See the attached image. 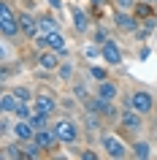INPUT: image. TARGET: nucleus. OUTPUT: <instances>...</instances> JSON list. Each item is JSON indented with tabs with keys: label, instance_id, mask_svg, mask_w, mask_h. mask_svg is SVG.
<instances>
[{
	"label": "nucleus",
	"instance_id": "f257e3e1",
	"mask_svg": "<svg viewBox=\"0 0 157 160\" xmlns=\"http://www.w3.org/2000/svg\"><path fill=\"white\" fill-rule=\"evenodd\" d=\"M0 35L11 38V41H25L22 35V25H19V11L14 8L11 0H0Z\"/></svg>",
	"mask_w": 157,
	"mask_h": 160
},
{
	"label": "nucleus",
	"instance_id": "f03ea898",
	"mask_svg": "<svg viewBox=\"0 0 157 160\" xmlns=\"http://www.w3.org/2000/svg\"><path fill=\"white\" fill-rule=\"evenodd\" d=\"M98 144H100V149L106 152V158H111V160L133 158L130 144L125 141L119 133H114V130H100V133H98Z\"/></svg>",
	"mask_w": 157,
	"mask_h": 160
},
{
	"label": "nucleus",
	"instance_id": "7ed1b4c3",
	"mask_svg": "<svg viewBox=\"0 0 157 160\" xmlns=\"http://www.w3.org/2000/svg\"><path fill=\"white\" fill-rule=\"evenodd\" d=\"M122 106H130V109L141 111L144 117L155 114V106H157V95L149 90V87H133L130 92L122 98Z\"/></svg>",
	"mask_w": 157,
	"mask_h": 160
},
{
	"label": "nucleus",
	"instance_id": "20e7f679",
	"mask_svg": "<svg viewBox=\"0 0 157 160\" xmlns=\"http://www.w3.org/2000/svg\"><path fill=\"white\" fill-rule=\"evenodd\" d=\"M52 128H54L60 144H65V147H73V144H79V138H81V125H79L73 117H54Z\"/></svg>",
	"mask_w": 157,
	"mask_h": 160
},
{
	"label": "nucleus",
	"instance_id": "39448f33",
	"mask_svg": "<svg viewBox=\"0 0 157 160\" xmlns=\"http://www.w3.org/2000/svg\"><path fill=\"white\" fill-rule=\"evenodd\" d=\"M33 109L35 111H43V114H49V117H57L60 111V98L49 90H41V92H35V101H33Z\"/></svg>",
	"mask_w": 157,
	"mask_h": 160
},
{
	"label": "nucleus",
	"instance_id": "423d86ee",
	"mask_svg": "<svg viewBox=\"0 0 157 160\" xmlns=\"http://www.w3.org/2000/svg\"><path fill=\"white\" fill-rule=\"evenodd\" d=\"M144 114L135 109H130V106H122V114H119V128L122 130H130V133H141L144 130Z\"/></svg>",
	"mask_w": 157,
	"mask_h": 160
},
{
	"label": "nucleus",
	"instance_id": "0eeeda50",
	"mask_svg": "<svg viewBox=\"0 0 157 160\" xmlns=\"http://www.w3.org/2000/svg\"><path fill=\"white\" fill-rule=\"evenodd\" d=\"M71 22H73V30L79 35H90L95 22H92V11H84L79 6H71Z\"/></svg>",
	"mask_w": 157,
	"mask_h": 160
},
{
	"label": "nucleus",
	"instance_id": "6e6552de",
	"mask_svg": "<svg viewBox=\"0 0 157 160\" xmlns=\"http://www.w3.org/2000/svg\"><path fill=\"white\" fill-rule=\"evenodd\" d=\"M19 25H22V35H25V41H33L35 35L41 33V25H38V11L19 8Z\"/></svg>",
	"mask_w": 157,
	"mask_h": 160
},
{
	"label": "nucleus",
	"instance_id": "1a4fd4ad",
	"mask_svg": "<svg viewBox=\"0 0 157 160\" xmlns=\"http://www.w3.org/2000/svg\"><path fill=\"white\" fill-rule=\"evenodd\" d=\"M111 22H114V27L119 33H127V35H133L141 27V19L135 17L133 11H116L114 8V19H111Z\"/></svg>",
	"mask_w": 157,
	"mask_h": 160
},
{
	"label": "nucleus",
	"instance_id": "9d476101",
	"mask_svg": "<svg viewBox=\"0 0 157 160\" xmlns=\"http://www.w3.org/2000/svg\"><path fill=\"white\" fill-rule=\"evenodd\" d=\"M100 49H103V62H106L108 68H119L125 62V52H122V46H119L114 38H108Z\"/></svg>",
	"mask_w": 157,
	"mask_h": 160
},
{
	"label": "nucleus",
	"instance_id": "9b49d317",
	"mask_svg": "<svg viewBox=\"0 0 157 160\" xmlns=\"http://www.w3.org/2000/svg\"><path fill=\"white\" fill-rule=\"evenodd\" d=\"M62 54L60 52H54V49H43V52H35V65L38 68H43V71H57L60 65H62Z\"/></svg>",
	"mask_w": 157,
	"mask_h": 160
},
{
	"label": "nucleus",
	"instance_id": "f8f14e48",
	"mask_svg": "<svg viewBox=\"0 0 157 160\" xmlns=\"http://www.w3.org/2000/svg\"><path fill=\"white\" fill-rule=\"evenodd\" d=\"M38 147H41L46 155H52V152L60 147V138L57 133H54V128H41V130H35V138H33Z\"/></svg>",
	"mask_w": 157,
	"mask_h": 160
},
{
	"label": "nucleus",
	"instance_id": "ddd939ff",
	"mask_svg": "<svg viewBox=\"0 0 157 160\" xmlns=\"http://www.w3.org/2000/svg\"><path fill=\"white\" fill-rule=\"evenodd\" d=\"M0 158H6V160H27L25 155V141H19V138H6L3 141V147H0Z\"/></svg>",
	"mask_w": 157,
	"mask_h": 160
},
{
	"label": "nucleus",
	"instance_id": "4468645a",
	"mask_svg": "<svg viewBox=\"0 0 157 160\" xmlns=\"http://www.w3.org/2000/svg\"><path fill=\"white\" fill-rule=\"evenodd\" d=\"M103 114H98V111H90V109H81V128L87 130V133H100L103 130Z\"/></svg>",
	"mask_w": 157,
	"mask_h": 160
},
{
	"label": "nucleus",
	"instance_id": "2eb2a0df",
	"mask_svg": "<svg viewBox=\"0 0 157 160\" xmlns=\"http://www.w3.org/2000/svg\"><path fill=\"white\" fill-rule=\"evenodd\" d=\"M95 95L106 98V101H116V98H119V84H116L111 76L103 79V82H95Z\"/></svg>",
	"mask_w": 157,
	"mask_h": 160
},
{
	"label": "nucleus",
	"instance_id": "dca6fc26",
	"mask_svg": "<svg viewBox=\"0 0 157 160\" xmlns=\"http://www.w3.org/2000/svg\"><path fill=\"white\" fill-rule=\"evenodd\" d=\"M11 138H19V141H33L35 138V128L30 119H17L14 122V130H11Z\"/></svg>",
	"mask_w": 157,
	"mask_h": 160
},
{
	"label": "nucleus",
	"instance_id": "f3484780",
	"mask_svg": "<svg viewBox=\"0 0 157 160\" xmlns=\"http://www.w3.org/2000/svg\"><path fill=\"white\" fill-rule=\"evenodd\" d=\"M130 149H133V158H135V160L155 158V147H152V141H146V138H135V141H130Z\"/></svg>",
	"mask_w": 157,
	"mask_h": 160
},
{
	"label": "nucleus",
	"instance_id": "a211bd4d",
	"mask_svg": "<svg viewBox=\"0 0 157 160\" xmlns=\"http://www.w3.org/2000/svg\"><path fill=\"white\" fill-rule=\"evenodd\" d=\"M38 25H41L43 33H54V30H62L57 19V11H38Z\"/></svg>",
	"mask_w": 157,
	"mask_h": 160
},
{
	"label": "nucleus",
	"instance_id": "6ab92c4d",
	"mask_svg": "<svg viewBox=\"0 0 157 160\" xmlns=\"http://www.w3.org/2000/svg\"><path fill=\"white\" fill-rule=\"evenodd\" d=\"M54 76L60 79V84H71V82L76 79V62L65 57V60H62V65L54 71Z\"/></svg>",
	"mask_w": 157,
	"mask_h": 160
},
{
	"label": "nucleus",
	"instance_id": "aec40b11",
	"mask_svg": "<svg viewBox=\"0 0 157 160\" xmlns=\"http://www.w3.org/2000/svg\"><path fill=\"white\" fill-rule=\"evenodd\" d=\"M19 106V98L14 95L11 87H3V92H0V111H6V114H14V109Z\"/></svg>",
	"mask_w": 157,
	"mask_h": 160
},
{
	"label": "nucleus",
	"instance_id": "412c9836",
	"mask_svg": "<svg viewBox=\"0 0 157 160\" xmlns=\"http://www.w3.org/2000/svg\"><path fill=\"white\" fill-rule=\"evenodd\" d=\"M49 49H54V52H60L62 57H68V38H65V33L62 30H54V33H49Z\"/></svg>",
	"mask_w": 157,
	"mask_h": 160
},
{
	"label": "nucleus",
	"instance_id": "4be33fe9",
	"mask_svg": "<svg viewBox=\"0 0 157 160\" xmlns=\"http://www.w3.org/2000/svg\"><path fill=\"white\" fill-rule=\"evenodd\" d=\"M133 14H135L141 22H146V19H157V6H155V3H144V0H138L135 8H133Z\"/></svg>",
	"mask_w": 157,
	"mask_h": 160
},
{
	"label": "nucleus",
	"instance_id": "5701e85b",
	"mask_svg": "<svg viewBox=\"0 0 157 160\" xmlns=\"http://www.w3.org/2000/svg\"><path fill=\"white\" fill-rule=\"evenodd\" d=\"M14 122H17V117H14V114H6V111H0V138H3V141H6V138H11Z\"/></svg>",
	"mask_w": 157,
	"mask_h": 160
},
{
	"label": "nucleus",
	"instance_id": "b1692460",
	"mask_svg": "<svg viewBox=\"0 0 157 160\" xmlns=\"http://www.w3.org/2000/svg\"><path fill=\"white\" fill-rule=\"evenodd\" d=\"M71 92H73L76 98L81 101V106H84V103H87V101H90L92 95H95V92H90V87L84 84V82H76V79H73V82H71Z\"/></svg>",
	"mask_w": 157,
	"mask_h": 160
},
{
	"label": "nucleus",
	"instance_id": "393cba45",
	"mask_svg": "<svg viewBox=\"0 0 157 160\" xmlns=\"http://www.w3.org/2000/svg\"><path fill=\"white\" fill-rule=\"evenodd\" d=\"M60 109L65 111V114H73V111L81 109V101H79L73 92H71V95H62V98H60Z\"/></svg>",
	"mask_w": 157,
	"mask_h": 160
},
{
	"label": "nucleus",
	"instance_id": "a878e982",
	"mask_svg": "<svg viewBox=\"0 0 157 160\" xmlns=\"http://www.w3.org/2000/svg\"><path fill=\"white\" fill-rule=\"evenodd\" d=\"M87 76H90L92 82H103V79H108V65H98V62H90V68H87Z\"/></svg>",
	"mask_w": 157,
	"mask_h": 160
},
{
	"label": "nucleus",
	"instance_id": "bb28decb",
	"mask_svg": "<svg viewBox=\"0 0 157 160\" xmlns=\"http://www.w3.org/2000/svg\"><path fill=\"white\" fill-rule=\"evenodd\" d=\"M90 38H92L95 43H100V46H103V43L108 41V30H106V25H103V22H95V27H92Z\"/></svg>",
	"mask_w": 157,
	"mask_h": 160
},
{
	"label": "nucleus",
	"instance_id": "cd10ccee",
	"mask_svg": "<svg viewBox=\"0 0 157 160\" xmlns=\"http://www.w3.org/2000/svg\"><path fill=\"white\" fill-rule=\"evenodd\" d=\"M11 90H14V95H17L19 101H25V103H33V101H35V92H33L27 84H14Z\"/></svg>",
	"mask_w": 157,
	"mask_h": 160
},
{
	"label": "nucleus",
	"instance_id": "c85d7f7f",
	"mask_svg": "<svg viewBox=\"0 0 157 160\" xmlns=\"http://www.w3.org/2000/svg\"><path fill=\"white\" fill-rule=\"evenodd\" d=\"M33 103H25V101H19V106H17V109H14V117H17V119H30V117H33Z\"/></svg>",
	"mask_w": 157,
	"mask_h": 160
},
{
	"label": "nucleus",
	"instance_id": "c756f323",
	"mask_svg": "<svg viewBox=\"0 0 157 160\" xmlns=\"http://www.w3.org/2000/svg\"><path fill=\"white\" fill-rule=\"evenodd\" d=\"M25 155H27V160H38V158H43L46 152H43L35 141H25Z\"/></svg>",
	"mask_w": 157,
	"mask_h": 160
},
{
	"label": "nucleus",
	"instance_id": "7c9ffc66",
	"mask_svg": "<svg viewBox=\"0 0 157 160\" xmlns=\"http://www.w3.org/2000/svg\"><path fill=\"white\" fill-rule=\"evenodd\" d=\"M30 46H33L35 52H43V49H49V33H43V30H41V33H38V35L33 38V41H30Z\"/></svg>",
	"mask_w": 157,
	"mask_h": 160
},
{
	"label": "nucleus",
	"instance_id": "2f4dec72",
	"mask_svg": "<svg viewBox=\"0 0 157 160\" xmlns=\"http://www.w3.org/2000/svg\"><path fill=\"white\" fill-rule=\"evenodd\" d=\"M135 3H138V0H111V8H116V11H133V8H135Z\"/></svg>",
	"mask_w": 157,
	"mask_h": 160
},
{
	"label": "nucleus",
	"instance_id": "473e14b6",
	"mask_svg": "<svg viewBox=\"0 0 157 160\" xmlns=\"http://www.w3.org/2000/svg\"><path fill=\"white\" fill-rule=\"evenodd\" d=\"M76 155H79V158H81V160H98V158H100V155H98V152H95V149H79V152H76Z\"/></svg>",
	"mask_w": 157,
	"mask_h": 160
},
{
	"label": "nucleus",
	"instance_id": "72a5a7b5",
	"mask_svg": "<svg viewBox=\"0 0 157 160\" xmlns=\"http://www.w3.org/2000/svg\"><path fill=\"white\" fill-rule=\"evenodd\" d=\"M46 3H49L52 11H57L60 17H62V8H65V3H62V0H46Z\"/></svg>",
	"mask_w": 157,
	"mask_h": 160
},
{
	"label": "nucleus",
	"instance_id": "f704fd0d",
	"mask_svg": "<svg viewBox=\"0 0 157 160\" xmlns=\"http://www.w3.org/2000/svg\"><path fill=\"white\" fill-rule=\"evenodd\" d=\"M19 8H27V11H38V3L35 0H22V6Z\"/></svg>",
	"mask_w": 157,
	"mask_h": 160
},
{
	"label": "nucleus",
	"instance_id": "c9c22d12",
	"mask_svg": "<svg viewBox=\"0 0 157 160\" xmlns=\"http://www.w3.org/2000/svg\"><path fill=\"white\" fill-rule=\"evenodd\" d=\"M92 8H106V6H111V0H90Z\"/></svg>",
	"mask_w": 157,
	"mask_h": 160
},
{
	"label": "nucleus",
	"instance_id": "e433bc0d",
	"mask_svg": "<svg viewBox=\"0 0 157 160\" xmlns=\"http://www.w3.org/2000/svg\"><path fill=\"white\" fill-rule=\"evenodd\" d=\"M149 54H152V49H149L146 43H144V46H141V49H138V60H146Z\"/></svg>",
	"mask_w": 157,
	"mask_h": 160
},
{
	"label": "nucleus",
	"instance_id": "4c0bfd02",
	"mask_svg": "<svg viewBox=\"0 0 157 160\" xmlns=\"http://www.w3.org/2000/svg\"><path fill=\"white\" fill-rule=\"evenodd\" d=\"M155 119H157V106H155Z\"/></svg>",
	"mask_w": 157,
	"mask_h": 160
},
{
	"label": "nucleus",
	"instance_id": "58836bf2",
	"mask_svg": "<svg viewBox=\"0 0 157 160\" xmlns=\"http://www.w3.org/2000/svg\"><path fill=\"white\" fill-rule=\"evenodd\" d=\"M144 3H155V0H144Z\"/></svg>",
	"mask_w": 157,
	"mask_h": 160
},
{
	"label": "nucleus",
	"instance_id": "ea45409f",
	"mask_svg": "<svg viewBox=\"0 0 157 160\" xmlns=\"http://www.w3.org/2000/svg\"><path fill=\"white\" fill-rule=\"evenodd\" d=\"M155 6H157V0H155Z\"/></svg>",
	"mask_w": 157,
	"mask_h": 160
}]
</instances>
